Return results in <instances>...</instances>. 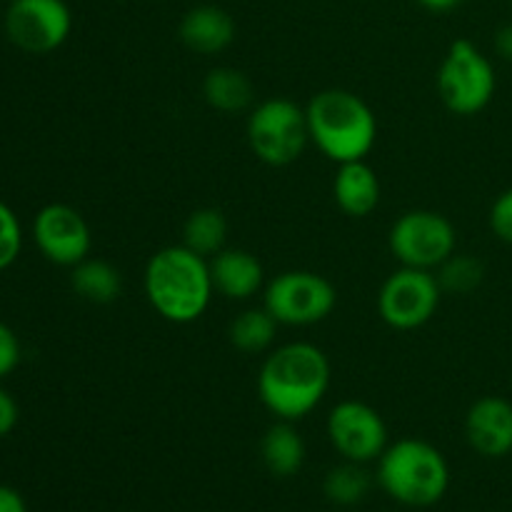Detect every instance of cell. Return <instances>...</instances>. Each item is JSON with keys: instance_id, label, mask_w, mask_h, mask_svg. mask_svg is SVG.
<instances>
[{"instance_id": "1", "label": "cell", "mask_w": 512, "mask_h": 512, "mask_svg": "<svg viewBox=\"0 0 512 512\" xmlns=\"http://www.w3.org/2000/svg\"><path fill=\"white\" fill-rule=\"evenodd\" d=\"M330 388V360L318 345L288 343L265 358L258 375V398L278 420L308 418Z\"/></svg>"}, {"instance_id": "2", "label": "cell", "mask_w": 512, "mask_h": 512, "mask_svg": "<svg viewBox=\"0 0 512 512\" xmlns=\"http://www.w3.org/2000/svg\"><path fill=\"white\" fill-rule=\"evenodd\" d=\"M145 298L163 320L188 325L203 318L213 298L210 263L190 248L168 245L150 255L145 265Z\"/></svg>"}, {"instance_id": "3", "label": "cell", "mask_w": 512, "mask_h": 512, "mask_svg": "<svg viewBox=\"0 0 512 512\" xmlns=\"http://www.w3.org/2000/svg\"><path fill=\"white\" fill-rule=\"evenodd\" d=\"M310 143L343 165L365 160L378 143V118L360 95L343 88L320 90L305 105Z\"/></svg>"}, {"instance_id": "4", "label": "cell", "mask_w": 512, "mask_h": 512, "mask_svg": "<svg viewBox=\"0 0 512 512\" xmlns=\"http://www.w3.org/2000/svg\"><path fill=\"white\" fill-rule=\"evenodd\" d=\"M378 483L400 505L430 508L448 493V460L425 440L403 438L388 445L378 458Z\"/></svg>"}, {"instance_id": "5", "label": "cell", "mask_w": 512, "mask_h": 512, "mask_svg": "<svg viewBox=\"0 0 512 512\" xmlns=\"http://www.w3.org/2000/svg\"><path fill=\"white\" fill-rule=\"evenodd\" d=\"M245 135L260 163L283 168L295 163L308 148V115L295 100L268 98L250 108Z\"/></svg>"}, {"instance_id": "6", "label": "cell", "mask_w": 512, "mask_h": 512, "mask_svg": "<svg viewBox=\"0 0 512 512\" xmlns=\"http://www.w3.org/2000/svg\"><path fill=\"white\" fill-rule=\"evenodd\" d=\"M435 83L445 108L460 118L483 113L498 88L495 68L488 55H483L478 45L465 38L450 43Z\"/></svg>"}, {"instance_id": "7", "label": "cell", "mask_w": 512, "mask_h": 512, "mask_svg": "<svg viewBox=\"0 0 512 512\" xmlns=\"http://www.w3.org/2000/svg\"><path fill=\"white\" fill-rule=\"evenodd\" d=\"M338 290L325 275L313 270H285L263 290V308L290 328L318 325L333 315Z\"/></svg>"}, {"instance_id": "8", "label": "cell", "mask_w": 512, "mask_h": 512, "mask_svg": "<svg viewBox=\"0 0 512 512\" xmlns=\"http://www.w3.org/2000/svg\"><path fill=\"white\" fill-rule=\"evenodd\" d=\"M388 245L403 268L438 270L458 248V233L435 210H408L390 228Z\"/></svg>"}, {"instance_id": "9", "label": "cell", "mask_w": 512, "mask_h": 512, "mask_svg": "<svg viewBox=\"0 0 512 512\" xmlns=\"http://www.w3.org/2000/svg\"><path fill=\"white\" fill-rule=\"evenodd\" d=\"M443 288L433 270H395L378 293V313L393 330H418L438 313Z\"/></svg>"}, {"instance_id": "10", "label": "cell", "mask_w": 512, "mask_h": 512, "mask_svg": "<svg viewBox=\"0 0 512 512\" xmlns=\"http://www.w3.org/2000/svg\"><path fill=\"white\" fill-rule=\"evenodd\" d=\"M73 30V13L65 0H10L5 10V35L28 55L58 50Z\"/></svg>"}, {"instance_id": "11", "label": "cell", "mask_w": 512, "mask_h": 512, "mask_svg": "<svg viewBox=\"0 0 512 512\" xmlns=\"http://www.w3.org/2000/svg\"><path fill=\"white\" fill-rule=\"evenodd\" d=\"M325 428L333 450L348 463H373L390 445L383 415L360 400H343L335 405Z\"/></svg>"}, {"instance_id": "12", "label": "cell", "mask_w": 512, "mask_h": 512, "mask_svg": "<svg viewBox=\"0 0 512 512\" xmlns=\"http://www.w3.org/2000/svg\"><path fill=\"white\" fill-rule=\"evenodd\" d=\"M33 240L43 258L60 268H75L93 248L90 225L80 210L65 203H50L38 210L33 220Z\"/></svg>"}, {"instance_id": "13", "label": "cell", "mask_w": 512, "mask_h": 512, "mask_svg": "<svg viewBox=\"0 0 512 512\" xmlns=\"http://www.w3.org/2000/svg\"><path fill=\"white\" fill-rule=\"evenodd\" d=\"M465 438L483 458H505L512 453V403L498 395L475 400L465 418Z\"/></svg>"}, {"instance_id": "14", "label": "cell", "mask_w": 512, "mask_h": 512, "mask_svg": "<svg viewBox=\"0 0 512 512\" xmlns=\"http://www.w3.org/2000/svg\"><path fill=\"white\" fill-rule=\"evenodd\" d=\"M238 28L233 15L220 5H195L183 15L178 25V38L190 53L218 55L233 45Z\"/></svg>"}, {"instance_id": "15", "label": "cell", "mask_w": 512, "mask_h": 512, "mask_svg": "<svg viewBox=\"0 0 512 512\" xmlns=\"http://www.w3.org/2000/svg\"><path fill=\"white\" fill-rule=\"evenodd\" d=\"M215 293L228 300H250L265 290V268L250 250L223 248L208 260Z\"/></svg>"}, {"instance_id": "16", "label": "cell", "mask_w": 512, "mask_h": 512, "mask_svg": "<svg viewBox=\"0 0 512 512\" xmlns=\"http://www.w3.org/2000/svg\"><path fill=\"white\" fill-rule=\"evenodd\" d=\"M333 198L350 218H368L380 205V178L365 160L343 163L333 180Z\"/></svg>"}, {"instance_id": "17", "label": "cell", "mask_w": 512, "mask_h": 512, "mask_svg": "<svg viewBox=\"0 0 512 512\" xmlns=\"http://www.w3.org/2000/svg\"><path fill=\"white\" fill-rule=\"evenodd\" d=\"M260 458L275 478H293L303 470L305 463V440L295 430V423L278 420L265 430L260 440Z\"/></svg>"}, {"instance_id": "18", "label": "cell", "mask_w": 512, "mask_h": 512, "mask_svg": "<svg viewBox=\"0 0 512 512\" xmlns=\"http://www.w3.org/2000/svg\"><path fill=\"white\" fill-rule=\"evenodd\" d=\"M203 98L218 113H243L255 103L253 80L238 68H228V65L213 68L203 80Z\"/></svg>"}, {"instance_id": "19", "label": "cell", "mask_w": 512, "mask_h": 512, "mask_svg": "<svg viewBox=\"0 0 512 512\" xmlns=\"http://www.w3.org/2000/svg\"><path fill=\"white\" fill-rule=\"evenodd\" d=\"M70 288L75 295L93 305L115 303L123 293V275L115 265L100 258H85L75 268H70Z\"/></svg>"}, {"instance_id": "20", "label": "cell", "mask_w": 512, "mask_h": 512, "mask_svg": "<svg viewBox=\"0 0 512 512\" xmlns=\"http://www.w3.org/2000/svg\"><path fill=\"white\" fill-rule=\"evenodd\" d=\"M228 220L218 208H198L188 215L183 225V245L203 258H213L225 248Z\"/></svg>"}, {"instance_id": "21", "label": "cell", "mask_w": 512, "mask_h": 512, "mask_svg": "<svg viewBox=\"0 0 512 512\" xmlns=\"http://www.w3.org/2000/svg\"><path fill=\"white\" fill-rule=\"evenodd\" d=\"M280 323L268 313L265 308H250L243 310L238 318L230 323L228 338L230 345L240 353L258 355L270 350V345L275 343V335H278Z\"/></svg>"}, {"instance_id": "22", "label": "cell", "mask_w": 512, "mask_h": 512, "mask_svg": "<svg viewBox=\"0 0 512 512\" xmlns=\"http://www.w3.org/2000/svg\"><path fill=\"white\" fill-rule=\"evenodd\" d=\"M323 493L330 503L343 505V508L358 505L370 493V475L365 473V468L360 463L343 460V465H338V468H333L325 475Z\"/></svg>"}, {"instance_id": "23", "label": "cell", "mask_w": 512, "mask_h": 512, "mask_svg": "<svg viewBox=\"0 0 512 512\" xmlns=\"http://www.w3.org/2000/svg\"><path fill=\"white\" fill-rule=\"evenodd\" d=\"M440 275H435L443 288V293H473L480 283H483L485 268L478 258H470V255H458L453 253L443 265H440Z\"/></svg>"}, {"instance_id": "24", "label": "cell", "mask_w": 512, "mask_h": 512, "mask_svg": "<svg viewBox=\"0 0 512 512\" xmlns=\"http://www.w3.org/2000/svg\"><path fill=\"white\" fill-rule=\"evenodd\" d=\"M20 248H23V230L18 215L0 200V270L10 268L18 260Z\"/></svg>"}, {"instance_id": "25", "label": "cell", "mask_w": 512, "mask_h": 512, "mask_svg": "<svg viewBox=\"0 0 512 512\" xmlns=\"http://www.w3.org/2000/svg\"><path fill=\"white\" fill-rule=\"evenodd\" d=\"M20 358H23V348H20L18 335H15L10 325L0 320V380L8 378L18 368Z\"/></svg>"}, {"instance_id": "26", "label": "cell", "mask_w": 512, "mask_h": 512, "mask_svg": "<svg viewBox=\"0 0 512 512\" xmlns=\"http://www.w3.org/2000/svg\"><path fill=\"white\" fill-rule=\"evenodd\" d=\"M490 228L503 243L512 245V188L500 193L490 208Z\"/></svg>"}, {"instance_id": "27", "label": "cell", "mask_w": 512, "mask_h": 512, "mask_svg": "<svg viewBox=\"0 0 512 512\" xmlns=\"http://www.w3.org/2000/svg\"><path fill=\"white\" fill-rule=\"evenodd\" d=\"M20 420V408L8 390L0 388V438H8Z\"/></svg>"}, {"instance_id": "28", "label": "cell", "mask_w": 512, "mask_h": 512, "mask_svg": "<svg viewBox=\"0 0 512 512\" xmlns=\"http://www.w3.org/2000/svg\"><path fill=\"white\" fill-rule=\"evenodd\" d=\"M0 512H28L23 495L3 483H0Z\"/></svg>"}, {"instance_id": "29", "label": "cell", "mask_w": 512, "mask_h": 512, "mask_svg": "<svg viewBox=\"0 0 512 512\" xmlns=\"http://www.w3.org/2000/svg\"><path fill=\"white\" fill-rule=\"evenodd\" d=\"M495 50H498L500 58L512 63V23L503 25V28L495 33Z\"/></svg>"}, {"instance_id": "30", "label": "cell", "mask_w": 512, "mask_h": 512, "mask_svg": "<svg viewBox=\"0 0 512 512\" xmlns=\"http://www.w3.org/2000/svg\"><path fill=\"white\" fill-rule=\"evenodd\" d=\"M418 3L433 13H445V10H453L460 0H418Z\"/></svg>"}]
</instances>
